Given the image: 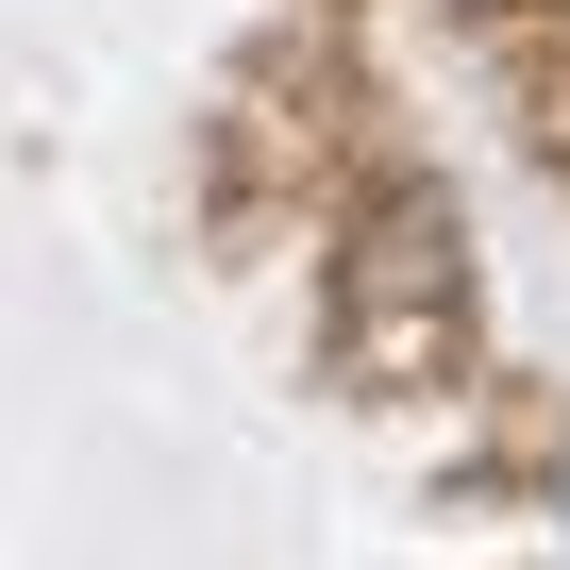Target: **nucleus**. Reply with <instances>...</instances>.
<instances>
[{
  "mask_svg": "<svg viewBox=\"0 0 570 570\" xmlns=\"http://www.w3.org/2000/svg\"><path fill=\"white\" fill-rule=\"evenodd\" d=\"M553 537H570V436H553Z\"/></svg>",
  "mask_w": 570,
  "mask_h": 570,
  "instance_id": "1",
  "label": "nucleus"
}]
</instances>
